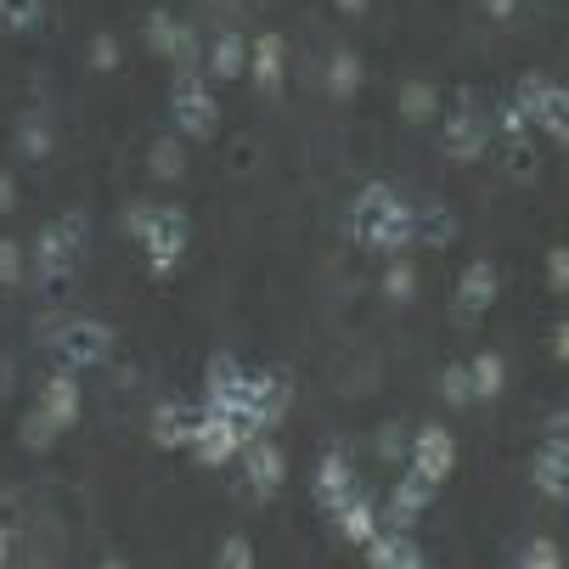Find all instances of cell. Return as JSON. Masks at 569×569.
<instances>
[{
    "label": "cell",
    "mask_w": 569,
    "mask_h": 569,
    "mask_svg": "<svg viewBox=\"0 0 569 569\" xmlns=\"http://www.w3.org/2000/svg\"><path fill=\"white\" fill-rule=\"evenodd\" d=\"M350 242L372 254H406L412 249V209L389 187H361L350 203Z\"/></svg>",
    "instance_id": "obj_1"
},
{
    "label": "cell",
    "mask_w": 569,
    "mask_h": 569,
    "mask_svg": "<svg viewBox=\"0 0 569 569\" xmlns=\"http://www.w3.org/2000/svg\"><path fill=\"white\" fill-rule=\"evenodd\" d=\"M86 214H57L40 237H34V282L46 293H68L73 271H79V254H86Z\"/></svg>",
    "instance_id": "obj_2"
},
{
    "label": "cell",
    "mask_w": 569,
    "mask_h": 569,
    "mask_svg": "<svg viewBox=\"0 0 569 569\" xmlns=\"http://www.w3.org/2000/svg\"><path fill=\"white\" fill-rule=\"evenodd\" d=\"M51 356L68 367V372H91V367H108L113 361V328L97 316H68L51 328Z\"/></svg>",
    "instance_id": "obj_3"
},
{
    "label": "cell",
    "mask_w": 569,
    "mask_h": 569,
    "mask_svg": "<svg viewBox=\"0 0 569 569\" xmlns=\"http://www.w3.org/2000/svg\"><path fill=\"white\" fill-rule=\"evenodd\" d=\"M187 237H192L187 209H152V220H147V231H141V254H147V271H152L158 282L181 266Z\"/></svg>",
    "instance_id": "obj_4"
},
{
    "label": "cell",
    "mask_w": 569,
    "mask_h": 569,
    "mask_svg": "<svg viewBox=\"0 0 569 569\" xmlns=\"http://www.w3.org/2000/svg\"><path fill=\"white\" fill-rule=\"evenodd\" d=\"M203 406L237 418L242 435H254V429H249V372H242L231 356H214V361L203 367Z\"/></svg>",
    "instance_id": "obj_5"
},
{
    "label": "cell",
    "mask_w": 569,
    "mask_h": 569,
    "mask_svg": "<svg viewBox=\"0 0 569 569\" xmlns=\"http://www.w3.org/2000/svg\"><path fill=\"white\" fill-rule=\"evenodd\" d=\"M249 440L242 435V423L237 418H226V412H214V406H198V429H192V457L203 462V468H226V462H237V446Z\"/></svg>",
    "instance_id": "obj_6"
},
{
    "label": "cell",
    "mask_w": 569,
    "mask_h": 569,
    "mask_svg": "<svg viewBox=\"0 0 569 569\" xmlns=\"http://www.w3.org/2000/svg\"><path fill=\"white\" fill-rule=\"evenodd\" d=\"M237 462H242V485L266 502V497H277V485L288 479V457H282V446L277 440H266V435H249L237 446Z\"/></svg>",
    "instance_id": "obj_7"
},
{
    "label": "cell",
    "mask_w": 569,
    "mask_h": 569,
    "mask_svg": "<svg viewBox=\"0 0 569 569\" xmlns=\"http://www.w3.org/2000/svg\"><path fill=\"white\" fill-rule=\"evenodd\" d=\"M293 406V383L288 372H249V429L254 435H271Z\"/></svg>",
    "instance_id": "obj_8"
},
{
    "label": "cell",
    "mask_w": 569,
    "mask_h": 569,
    "mask_svg": "<svg viewBox=\"0 0 569 569\" xmlns=\"http://www.w3.org/2000/svg\"><path fill=\"white\" fill-rule=\"evenodd\" d=\"M406 468H418L429 485H446V479H451V468H457V440H451L440 423L418 429L412 440H406Z\"/></svg>",
    "instance_id": "obj_9"
},
{
    "label": "cell",
    "mask_w": 569,
    "mask_h": 569,
    "mask_svg": "<svg viewBox=\"0 0 569 569\" xmlns=\"http://www.w3.org/2000/svg\"><path fill=\"white\" fill-rule=\"evenodd\" d=\"M170 113H176V124L187 130V136H214V124H220V113H214V97L203 91V79H192V73H181L176 79V91H170Z\"/></svg>",
    "instance_id": "obj_10"
},
{
    "label": "cell",
    "mask_w": 569,
    "mask_h": 569,
    "mask_svg": "<svg viewBox=\"0 0 569 569\" xmlns=\"http://www.w3.org/2000/svg\"><path fill=\"white\" fill-rule=\"evenodd\" d=\"M435 491H440V485H429L418 468H406L400 479H395V491H389V513L378 519L383 530H412L418 519H423V508L435 502Z\"/></svg>",
    "instance_id": "obj_11"
},
{
    "label": "cell",
    "mask_w": 569,
    "mask_h": 569,
    "mask_svg": "<svg viewBox=\"0 0 569 569\" xmlns=\"http://www.w3.org/2000/svg\"><path fill=\"white\" fill-rule=\"evenodd\" d=\"M497 293H502V277H497V266L491 260H468L462 266V277H457V316L462 321H473V316H485L497 305Z\"/></svg>",
    "instance_id": "obj_12"
},
{
    "label": "cell",
    "mask_w": 569,
    "mask_h": 569,
    "mask_svg": "<svg viewBox=\"0 0 569 569\" xmlns=\"http://www.w3.org/2000/svg\"><path fill=\"white\" fill-rule=\"evenodd\" d=\"M192 429H198V406H181V400H158L152 406V446L158 451H187Z\"/></svg>",
    "instance_id": "obj_13"
},
{
    "label": "cell",
    "mask_w": 569,
    "mask_h": 569,
    "mask_svg": "<svg viewBox=\"0 0 569 569\" xmlns=\"http://www.w3.org/2000/svg\"><path fill=\"white\" fill-rule=\"evenodd\" d=\"M350 497H356V468L345 451H328L316 462V502H321V513H339Z\"/></svg>",
    "instance_id": "obj_14"
},
{
    "label": "cell",
    "mask_w": 569,
    "mask_h": 569,
    "mask_svg": "<svg viewBox=\"0 0 569 569\" xmlns=\"http://www.w3.org/2000/svg\"><path fill=\"white\" fill-rule=\"evenodd\" d=\"M40 406L51 412V423H57V429H73V423H79V372L57 367V372L40 383Z\"/></svg>",
    "instance_id": "obj_15"
},
{
    "label": "cell",
    "mask_w": 569,
    "mask_h": 569,
    "mask_svg": "<svg viewBox=\"0 0 569 569\" xmlns=\"http://www.w3.org/2000/svg\"><path fill=\"white\" fill-rule=\"evenodd\" d=\"M530 485H536L541 497L563 502V497H569V451H563V446H541V451L530 457Z\"/></svg>",
    "instance_id": "obj_16"
},
{
    "label": "cell",
    "mask_w": 569,
    "mask_h": 569,
    "mask_svg": "<svg viewBox=\"0 0 569 569\" xmlns=\"http://www.w3.org/2000/svg\"><path fill=\"white\" fill-rule=\"evenodd\" d=\"M367 563H378V569H418L423 552H418V541L406 530H383L378 525V536L367 541Z\"/></svg>",
    "instance_id": "obj_17"
},
{
    "label": "cell",
    "mask_w": 569,
    "mask_h": 569,
    "mask_svg": "<svg viewBox=\"0 0 569 569\" xmlns=\"http://www.w3.org/2000/svg\"><path fill=\"white\" fill-rule=\"evenodd\" d=\"M333 525H339V536H345L350 547H367V541L378 536V508H372V502L356 491V497H350V502L333 513Z\"/></svg>",
    "instance_id": "obj_18"
},
{
    "label": "cell",
    "mask_w": 569,
    "mask_h": 569,
    "mask_svg": "<svg viewBox=\"0 0 569 569\" xmlns=\"http://www.w3.org/2000/svg\"><path fill=\"white\" fill-rule=\"evenodd\" d=\"M446 152L451 158H473V152H485V119L479 113H451L446 119Z\"/></svg>",
    "instance_id": "obj_19"
},
{
    "label": "cell",
    "mask_w": 569,
    "mask_h": 569,
    "mask_svg": "<svg viewBox=\"0 0 569 569\" xmlns=\"http://www.w3.org/2000/svg\"><path fill=\"white\" fill-rule=\"evenodd\" d=\"M457 237V220L451 209L429 203V209H412V242H423V249H446V242Z\"/></svg>",
    "instance_id": "obj_20"
},
{
    "label": "cell",
    "mask_w": 569,
    "mask_h": 569,
    "mask_svg": "<svg viewBox=\"0 0 569 569\" xmlns=\"http://www.w3.org/2000/svg\"><path fill=\"white\" fill-rule=\"evenodd\" d=\"M468 383H473V400H497L502 383H508V361L491 356V350L473 356V361H468Z\"/></svg>",
    "instance_id": "obj_21"
},
{
    "label": "cell",
    "mask_w": 569,
    "mask_h": 569,
    "mask_svg": "<svg viewBox=\"0 0 569 569\" xmlns=\"http://www.w3.org/2000/svg\"><path fill=\"white\" fill-rule=\"evenodd\" d=\"M147 170H152L158 181H181V176H187V147L170 141V136H158L152 152H147Z\"/></svg>",
    "instance_id": "obj_22"
},
{
    "label": "cell",
    "mask_w": 569,
    "mask_h": 569,
    "mask_svg": "<svg viewBox=\"0 0 569 569\" xmlns=\"http://www.w3.org/2000/svg\"><path fill=\"white\" fill-rule=\"evenodd\" d=\"M57 435H62V429L51 423V412H46V406L34 400L29 412H23V423H18V440H23L29 451H51V446H57Z\"/></svg>",
    "instance_id": "obj_23"
},
{
    "label": "cell",
    "mask_w": 569,
    "mask_h": 569,
    "mask_svg": "<svg viewBox=\"0 0 569 569\" xmlns=\"http://www.w3.org/2000/svg\"><path fill=\"white\" fill-rule=\"evenodd\" d=\"M18 536H23V497L18 491H0V563H12Z\"/></svg>",
    "instance_id": "obj_24"
},
{
    "label": "cell",
    "mask_w": 569,
    "mask_h": 569,
    "mask_svg": "<svg viewBox=\"0 0 569 569\" xmlns=\"http://www.w3.org/2000/svg\"><path fill=\"white\" fill-rule=\"evenodd\" d=\"M383 299L389 305H412L418 299V271H412V260H389V271H383Z\"/></svg>",
    "instance_id": "obj_25"
},
{
    "label": "cell",
    "mask_w": 569,
    "mask_h": 569,
    "mask_svg": "<svg viewBox=\"0 0 569 569\" xmlns=\"http://www.w3.org/2000/svg\"><path fill=\"white\" fill-rule=\"evenodd\" d=\"M254 73H260V86H266V91L282 86V40H277V34H266V40L254 46Z\"/></svg>",
    "instance_id": "obj_26"
},
{
    "label": "cell",
    "mask_w": 569,
    "mask_h": 569,
    "mask_svg": "<svg viewBox=\"0 0 569 569\" xmlns=\"http://www.w3.org/2000/svg\"><path fill=\"white\" fill-rule=\"evenodd\" d=\"M440 400L451 406V412H462V406H473V383H468V367H446V372H440Z\"/></svg>",
    "instance_id": "obj_27"
},
{
    "label": "cell",
    "mask_w": 569,
    "mask_h": 569,
    "mask_svg": "<svg viewBox=\"0 0 569 569\" xmlns=\"http://www.w3.org/2000/svg\"><path fill=\"white\" fill-rule=\"evenodd\" d=\"M209 68H214V79H231V73L242 68V40H237V34H220L214 51H209Z\"/></svg>",
    "instance_id": "obj_28"
},
{
    "label": "cell",
    "mask_w": 569,
    "mask_h": 569,
    "mask_svg": "<svg viewBox=\"0 0 569 569\" xmlns=\"http://www.w3.org/2000/svg\"><path fill=\"white\" fill-rule=\"evenodd\" d=\"M23 271H29V260H23V242L0 237V288H18V282H23Z\"/></svg>",
    "instance_id": "obj_29"
},
{
    "label": "cell",
    "mask_w": 569,
    "mask_h": 569,
    "mask_svg": "<svg viewBox=\"0 0 569 569\" xmlns=\"http://www.w3.org/2000/svg\"><path fill=\"white\" fill-rule=\"evenodd\" d=\"M536 170H541L536 147H525V136H513V147H508V176H513V181H536Z\"/></svg>",
    "instance_id": "obj_30"
},
{
    "label": "cell",
    "mask_w": 569,
    "mask_h": 569,
    "mask_svg": "<svg viewBox=\"0 0 569 569\" xmlns=\"http://www.w3.org/2000/svg\"><path fill=\"white\" fill-rule=\"evenodd\" d=\"M328 86H333V97H350V91L361 86V62H356V57H333V68H328Z\"/></svg>",
    "instance_id": "obj_31"
},
{
    "label": "cell",
    "mask_w": 569,
    "mask_h": 569,
    "mask_svg": "<svg viewBox=\"0 0 569 569\" xmlns=\"http://www.w3.org/2000/svg\"><path fill=\"white\" fill-rule=\"evenodd\" d=\"M214 563H226V569H254V563H260V552H254L249 541H242V536H231V541H220Z\"/></svg>",
    "instance_id": "obj_32"
},
{
    "label": "cell",
    "mask_w": 569,
    "mask_h": 569,
    "mask_svg": "<svg viewBox=\"0 0 569 569\" xmlns=\"http://www.w3.org/2000/svg\"><path fill=\"white\" fill-rule=\"evenodd\" d=\"M18 152H23V158H46V152H51V130H46L40 119H23V130H18Z\"/></svg>",
    "instance_id": "obj_33"
},
{
    "label": "cell",
    "mask_w": 569,
    "mask_h": 569,
    "mask_svg": "<svg viewBox=\"0 0 569 569\" xmlns=\"http://www.w3.org/2000/svg\"><path fill=\"white\" fill-rule=\"evenodd\" d=\"M372 451H378L383 462H406V429H400V423H383V429L372 435Z\"/></svg>",
    "instance_id": "obj_34"
},
{
    "label": "cell",
    "mask_w": 569,
    "mask_h": 569,
    "mask_svg": "<svg viewBox=\"0 0 569 569\" xmlns=\"http://www.w3.org/2000/svg\"><path fill=\"white\" fill-rule=\"evenodd\" d=\"M40 18V0H0V23L7 29H34Z\"/></svg>",
    "instance_id": "obj_35"
},
{
    "label": "cell",
    "mask_w": 569,
    "mask_h": 569,
    "mask_svg": "<svg viewBox=\"0 0 569 569\" xmlns=\"http://www.w3.org/2000/svg\"><path fill=\"white\" fill-rule=\"evenodd\" d=\"M563 563V552L552 547V541H530L525 552H519V569H558Z\"/></svg>",
    "instance_id": "obj_36"
},
{
    "label": "cell",
    "mask_w": 569,
    "mask_h": 569,
    "mask_svg": "<svg viewBox=\"0 0 569 569\" xmlns=\"http://www.w3.org/2000/svg\"><path fill=\"white\" fill-rule=\"evenodd\" d=\"M91 68H102V73L119 68V46H113V34H97V40H91Z\"/></svg>",
    "instance_id": "obj_37"
},
{
    "label": "cell",
    "mask_w": 569,
    "mask_h": 569,
    "mask_svg": "<svg viewBox=\"0 0 569 569\" xmlns=\"http://www.w3.org/2000/svg\"><path fill=\"white\" fill-rule=\"evenodd\" d=\"M547 282H552V293H563V288H569V254H563V249H552V254H547Z\"/></svg>",
    "instance_id": "obj_38"
},
{
    "label": "cell",
    "mask_w": 569,
    "mask_h": 569,
    "mask_svg": "<svg viewBox=\"0 0 569 569\" xmlns=\"http://www.w3.org/2000/svg\"><path fill=\"white\" fill-rule=\"evenodd\" d=\"M147 220H152V203H130V209H124V237H136V242H141Z\"/></svg>",
    "instance_id": "obj_39"
},
{
    "label": "cell",
    "mask_w": 569,
    "mask_h": 569,
    "mask_svg": "<svg viewBox=\"0 0 569 569\" xmlns=\"http://www.w3.org/2000/svg\"><path fill=\"white\" fill-rule=\"evenodd\" d=\"M435 108V97H429V86H412V91H406V113H412V119H423Z\"/></svg>",
    "instance_id": "obj_40"
},
{
    "label": "cell",
    "mask_w": 569,
    "mask_h": 569,
    "mask_svg": "<svg viewBox=\"0 0 569 569\" xmlns=\"http://www.w3.org/2000/svg\"><path fill=\"white\" fill-rule=\"evenodd\" d=\"M563 435H569V418H563V412H552V418H547V446H563V451H569V440H563Z\"/></svg>",
    "instance_id": "obj_41"
},
{
    "label": "cell",
    "mask_w": 569,
    "mask_h": 569,
    "mask_svg": "<svg viewBox=\"0 0 569 569\" xmlns=\"http://www.w3.org/2000/svg\"><path fill=\"white\" fill-rule=\"evenodd\" d=\"M12 209H18V181L0 170V214H12Z\"/></svg>",
    "instance_id": "obj_42"
},
{
    "label": "cell",
    "mask_w": 569,
    "mask_h": 569,
    "mask_svg": "<svg viewBox=\"0 0 569 569\" xmlns=\"http://www.w3.org/2000/svg\"><path fill=\"white\" fill-rule=\"evenodd\" d=\"M563 356H569V328L558 321V328H552V361H563Z\"/></svg>",
    "instance_id": "obj_43"
},
{
    "label": "cell",
    "mask_w": 569,
    "mask_h": 569,
    "mask_svg": "<svg viewBox=\"0 0 569 569\" xmlns=\"http://www.w3.org/2000/svg\"><path fill=\"white\" fill-rule=\"evenodd\" d=\"M485 12H497V18H508V12H513V0H485Z\"/></svg>",
    "instance_id": "obj_44"
},
{
    "label": "cell",
    "mask_w": 569,
    "mask_h": 569,
    "mask_svg": "<svg viewBox=\"0 0 569 569\" xmlns=\"http://www.w3.org/2000/svg\"><path fill=\"white\" fill-rule=\"evenodd\" d=\"M339 7H345V12H361V7H367V0H339Z\"/></svg>",
    "instance_id": "obj_45"
}]
</instances>
